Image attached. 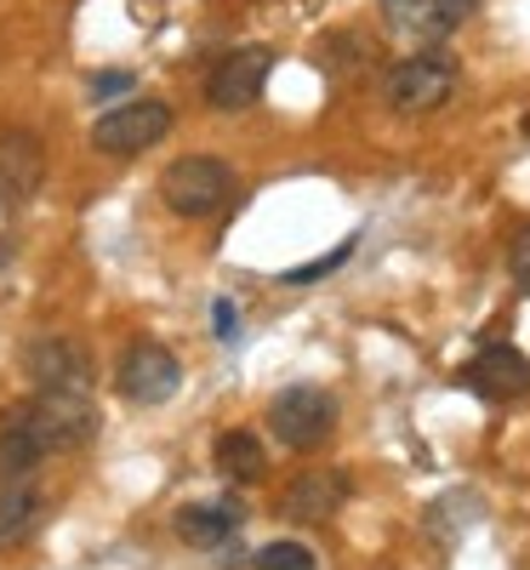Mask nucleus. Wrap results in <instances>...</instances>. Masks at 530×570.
<instances>
[{
    "label": "nucleus",
    "instance_id": "f257e3e1",
    "mask_svg": "<svg viewBox=\"0 0 530 570\" xmlns=\"http://www.w3.org/2000/svg\"><path fill=\"white\" fill-rule=\"evenodd\" d=\"M12 428H23V434L46 451H80L86 440H98V405H91V394H40L29 405H18L7 416Z\"/></svg>",
    "mask_w": 530,
    "mask_h": 570
},
{
    "label": "nucleus",
    "instance_id": "f03ea898",
    "mask_svg": "<svg viewBox=\"0 0 530 570\" xmlns=\"http://www.w3.org/2000/svg\"><path fill=\"white\" fill-rule=\"evenodd\" d=\"M234 188H239L234 166L212 160V155H183L160 171V200L177 217H217L234 200Z\"/></svg>",
    "mask_w": 530,
    "mask_h": 570
},
{
    "label": "nucleus",
    "instance_id": "7ed1b4c3",
    "mask_svg": "<svg viewBox=\"0 0 530 570\" xmlns=\"http://www.w3.org/2000/svg\"><path fill=\"white\" fill-rule=\"evenodd\" d=\"M268 428H274V440L285 451H320L336 434V400L325 389H314V383H297V389L274 394Z\"/></svg>",
    "mask_w": 530,
    "mask_h": 570
},
{
    "label": "nucleus",
    "instance_id": "20e7f679",
    "mask_svg": "<svg viewBox=\"0 0 530 570\" xmlns=\"http://www.w3.org/2000/svg\"><path fill=\"white\" fill-rule=\"evenodd\" d=\"M171 131V104L160 98H126L115 104L98 126H91V149L109 155V160H126V155H143Z\"/></svg>",
    "mask_w": 530,
    "mask_h": 570
},
{
    "label": "nucleus",
    "instance_id": "39448f33",
    "mask_svg": "<svg viewBox=\"0 0 530 570\" xmlns=\"http://www.w3.org/2000/svg\"><path fill=\"white\" fill-rule=\"evenodd\" d=\"M382 91H389L394 115H433V109H445L451 91H457V58L416 52V58L389 69V86H382Z\"/></svg>",
    "mask_w": 530,
    "mask_h": 570
},
{
    "label": "nucleus",
    "instance_id": "423d86ee",
    "mask_svg": "<svg viewBox=\"0 0 530 570\" xmlns=\"http://www.w3.org/2000/svg\"><path fill=\"white\" fill-rule=\"evenodd\" d=\"M115 383H120V400L126 405H143L155 411L166 400H177L183 389V360L166 348V343H131L115 365Z\"/></svg>",
    "mask_w": 530,
    "mask_h": 570
},
{
    "label": "nucleus",
    "instance_id": "0eeeda50",
    "mask_svg": "<svg viewBox=\"0 0 530 570\" xmlns=\"http://www.w3.org/2000/svg\"><path fill=\"white\" fill-rule=\"evenodd\" d=\"M274 75V52L268 46H239V52L217 58L212 75H206V104L217 115H246L257 98H263V86Z\"/></svg>",
    "mask_w": 530,
    "mask_h": 570
},
{
    "label": "nucleus",
    "instance_id": "6e6552de",
    "mask_svg": "<svg viewBox=\"0 0 530 570\" xmlns=\"http://www.w3.org/2000/svg\"><path fill=\"white\" fill-rule=\"evenodd\" d=\"M23 371L40 394H91V354L69 337H35L23 348Z\"/></svg>",
    "mask_w": 530,
    "mask_h": 570
},
{
    "label": "nucleus",
    "instance_id": "1a4fd4ad",
    "mask_svg": "<svg viewBox=\"0 0 530 570\" xmlns=\"http://www.w3.org/2000/svg\"><path fill=\"white\" fill-rule=\"evenodd\" d=\"M40 183H46V142L23 126H7L0 131V200L23 206L29 195H40Z\"/></svg>",
    "mask_w": 530,
    "mask_h": 570
},
{
    "label": "nucleus",
    "instance_id": "9d476101",
    "mask_svg": "<svg viewBox=\"0 0 530 570\" xmlns=\"http://www.w3.org/2000/svg\"><path fill=\"white\" fill-rule=\"evenodd\" d=\"M382 18L405 40H445L473 18V0H382Z\"/></svg>",
    "mask_w": 530,
    "mask_h": 570
},
{
    "label": "nucleus",
    "instance_id": "9b49d317",
    "mask_svg": "<svg viewBox=\"0 0 530 570\" xmlns=\"http://www.w3.org/2000/svg\"><path fill=\"white\" fill-rule=\"evenodd\" d=\"M462 383H468L479 400H497V405H502V400H519V394H530V360H524L519 348L497 343V348H485V354L468 360Z\"/></svg>",
    "mask_w": 530,
    "mask_h": 570
},
{
    "label": "nucleus",
    "instance_id": "f8f14e48",
    "mask_svg": "<svg viewBox=\"0 0 530 570\" xmlns=\"http://www.w3.org/2000/svg\"><path fill=\"white\" fill-rule=\"evenodd\" d=\"M349 473L343 468H308V473H297L292 485H285V502H279V513L285 519H303V525H314V519H331L336 508L349 502Z\"/></svg>",
    "mask_w": 530,
    "mask_h": 570
},
{
    "label": "nucleus",
    "instance_id": "ddd939ff",
    "mask_svg": "<svg viewBox=\"0 0 530 570\" xmlns=\"http://www.w3.org/2000/svg\"><path fill=\"white\" fill-rule=\"evenodd\" d=\"M177 537L188 542V548H223L239 525H246V508H239L234 497H217V502H188V508H177Z\"/></svg>",
    "mask_w": 530,
    "mask_h": 570
},
{
    "label": "nucleus",
    "instance_id": "4468645a",
    "mask_svg": "<svg viewBox=\"0 0 530 570\" xmlns=\"http://www.w3.org/2000/svg\"><path fill=\"white\" fill-rule=\"evenodd\" d=\"M212 456H217V473H228V480H239V485L263 480V468H268L263 440H257V434H246V428H228V434H217Z\"/></svg>",
    "mask_w": 530,
    "mask_h": 570
},
{
    "label": "nucleus",
    "instance_id": "2eb2a0df",
    "mask_svg": "<svg viewBox=\"0 0 530 570\" xmlns=\"http://www.w3.org/2000/svg\"><path fill=\"white\" fill-rule=\"evenodd\" d=\"M35 525H40V497H35V485L0 491V548H18Z\"/></svg>",
    "mask_w": 530,
    "mask_h": 570
},
{
    "label": "nucleus",
    "instance_id": "dca6fc26",
    "mask_svg": "<svg viewBox=\"0 0 530 570\" xmlns=\"http://www.w3.org/2000/svg\"><path fill=\"white\" fill-rule=\"evenodd\" d=\"M40 468V445L23 434V428H0V491H12V485H29V473Z\"/></svg>",
    "mask_w": 530,
    "mask_h": 570
},
{
    "label": "nucleus",
    "instance_id": "f3484780",
    "mask_svg": "<svg viewBox=\"0 0 530 570\" xmlns=\"http://www.w3.org/2000/svg\"><path fill=\"white\" fill-rule=\"evenodd\" d=\"M252 564L257 570H320L314 564V548H303V542H268V548H257Z\"/></svg>",
    "mask_w": 530,
    "mask_h": 570
},
{
    "label": "nucleus",
    "instance_id": "a211bd4d",
    "mask_svg": "<svg viewBox=\"0 0 530 570\" xmlns=\"http://www.w3.org/2000/svg\"><path fill=\"white\" fill-rule=\"evenodd\" d=\"M349 252H354V240H343L331 257H314V263H303V268H285V285H308V279H325L331 268H343L349 263Z\"/></svg>",
    "mask_w": 530,
    "mask_h": 570
},
{
    "label": "nucleus",
    "instance_id": "6ab92c4d",
    "mask_svg": "<svg viewBox=\"0 0 530 570\" xmlns=\"http://www.w3.org/2000/svg\"><path fill=\"white\" fill-rule=\"evenodd\" d=\"M508 274H513V285L519 292H530V223L508 240Z\"/></svg>",
    "mask_w": 530,
    "mask_h": 570
},
{
    "label": "nucleus",
    "instance_id": "aec40b11",
    "mask_svg": "<svg viewBox=\"0 0 530 570\" xmlns=\"http://www.w3.org/2000/svg\"><path fill=\"white\" fill-rule=\"evenodd\" d=\"M86 91H91L98 104H104V98H131V75H109V69H104V75L86 80Z\"/></svg>",
    "mask_w": 530,
    "mask_h": 570
},
{
    "label": "nucleus",
    "instance_id": "412c9836",
    "mask_svg": "<svg viewBox=\"0 0 530 570\" xmlns=\"http://www.w3.org/2000/svg\"><path fill=\"white\" fill-rule=\"evenodd\" d=\"M234 325H239V308H234L228 297H217V303H212V331H217V337H223V343H234V337H239V331H234Z\"/></svg>",
    "mask_w": 530,
    "mask_h": 570
},
{
    "label": "nucleus",
    "instance_id": "4be33fe9",
    "mask_svg": "<svg viewBox=\"0 0 530 570\" xmlns=\"http://www.w3.org/2000/svg\"><path fill=\"white\" fill-rule=\"evenodd\" d=\"M7 263H12V246H7V240H0V268H7Z\"/></svg>",
    "mask_w": 530,
    "mask_h": 570
}]
</instances>
